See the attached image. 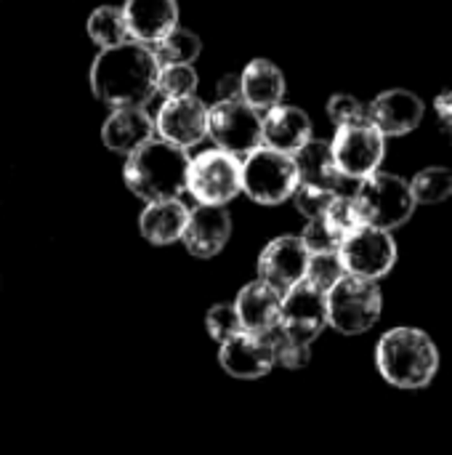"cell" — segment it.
I'll return each instance as SVG.
<instances>
[{
	"label": "cell",
	"mask_w": 452,
	"mask_h": 455,
	"mask_svg": "<svg viewBox=\"0 0 452 455\" xmlns=\"http://www.w3.org/2000/svg\"><path fill=\"white\" fill-rule=\"evenodd\" d=\"M157 61L141 43H123L96 53L88 69V85L93 96L109 109L147 107L157 93Z\"/></svg>",
	"instance_id": "1"
},
{
	"label": "cell",
	"mask_w": 452,
	"mask_h": 455,
	"mask_svg": "<svg viewBox=\"0 0 452 455\" xmlns=\"http://www.w3.org/2000/svg\"><path fill=\"white\" fill-rule=\"evenodd\" d=\"M189 155L181 147H173L163 139H149L136 152L125 157L123 181L139 200H178L186 192Z\"/></svg>",
	"instance_id": "2"
},
{
	"label": "cell",
	"mask_w": 452,
	"mask_h": 455,
	"mask_svg": "<svg viewBox=\"0 0 452 455\" xmlns=\"http://www.w3.org/2000/svg\"><path fill=\"white\" fill-rule=\"evenodd\" d=\"M376 365L392 387L424 389L440 371V349L426 331L400 325L378 339Z\"/></svg>",
	"instance_id": "3"
},
{
	"label": "cell",
	"mask_w": 452,
	"mask_h": 455,
	"mask_svg": "<svg viewBox=\"0 0 452 455\" xmlns=\"http://www.w3.org/2000/svg\"><path fill=\"white\" fill-rule=\"evenodd\" d=\"M328 325L344 336L368 333L384 309V293L376 280L344 275L328 293Z\"/></svg>",
	"instance_id": "4"
},
{
	"label": "cell",
	"mask_w": 452,
	"mask_h": 455,
	"mask_svg": "<svg viewBox=\"0 0 452 455\" xmlns=\"http://www.w3.org/2000/svg\"><path fill=\"white\" fill-rule=\"evenodd\" d=\"M354 197H357L362 221L368 227L386 229V232H394L402 224H408L416 211L410 184L402 176L384 173V171H376L373 176L362 179Z\"/></svg>",
	"instance_id": "5"
},
{
	"label": "cell",
	"mask_w": 452,
	"mask_h": 455,
	"mask_svg": "<svg viewBox=\"0 0 452 455\" xmlns=\"http://www.w3.org/2000/svg\"><path fill=\"white\" fill-rule=\"evenodd\" d=\"M186 192L197 205H221L226 208L242 192V160L224 149H202L189 157Z\"/></svg>",
	"instance_id": "6"
},
{
	"label": "cell",
	"mask_w": 452,
	"mask_h": 455,
	"mask_svg": "<svg viewBox=\"0 0 452 455\" xmlns=\"http://www.w3.org/2000/svg\"><path fill=\"white\" fill-rule=\"evenodd\" d=\"M298 187L296 163L290 155L258 147L242 160V192L258 205H280Z\"/></svg>",
	"instance_id": "7"
},
{
	"label": "cell",
	"mask_w": 452,
	"mask_h": 455,
	"mask_svg": "<svg viewBox=\"0 0 452 455\" xmlns=\"http://www.w3.org/2000/svg\"><path fill=\"white\" fill-rule=\"evenodd\" d=\"M330 149L341 176L352 181H362L381 168L386 155V139L370 120H362V123L338 125Z\"/></svg>",
	"instance_id": "8"
},
{
	"label": "cell",
	"mask_w": 452,
	"mask_h": 455,
	"mask_svg": "<svg viewBox=\"0 0 452 455\" xmlns=\"http://www.w3.org/2000/svg\"><path fill=\"white\" fill-rule=\"evenodd\" d=\"M208 136L216 149L248 157L261 147V112L240 101H216L208 107Z\"/></svg>",
	"instance_id": "9"
},
{
	"label": "cell",
	"mask_w": 452,
	"mask_h": 455,
	"mask_svg": "<svg viewBox=\"0 0 452 455\" xmlns=\"http://www.w3.org/2000/svg\"><path fill=\"white\" fill-rule=\"evenodd\" d=\"M338 256H341V264H344L346 275L378 283L381 277H386L394 269V264L400 259V251H397V243H394L392 232L365 224L341 243Z\"/></svg>",
	"instance_id": "10"
},
{
	"label": "cell",
	"mask_w": 452,
	"mask_h": 455,
	"mask_svg": "<svg viewBox=\"0 0 452 455\" xmlns=\"http://www.w3.org/2000/svg\"><path fill=\"white\" fill-rule=\"evenodd\" d=\"M288 339L301 344H314L320 333L328 328V301L325 293L306 280L293 285L282 293V309H280V325Z\"/></svg>",
	"instance_id": "11"
},
{
	"label": "cell",
	"mask_w": 452,
	"mask_h": 455,
	"mask_svg": "<svg viewBox=\"0 0 452 455\" xmlns=\"http://www.w3.org/2000/svg\"><path fill=\"white\" fill-rule=\"evenodd\" d=\"M155 133L181 149L197 147L208 136V107L197 96L165 99L155 112Z\"/></svg>",
	"instance_id": "12"
},
{
	"label": "cell",
	"mask_w": 452,
	"mask_h": 455,
	"mask_svg": "<svg viewBox=\"0 0 452 455\" xmlns=\"http://www.w3.org/2000/svg\"><path fill=\"white\" fill-rule=\"evenodd\" d=\"M306 264H309V251L301 243V237L282 235L264 245V251L258 253L256 269H258V280L285 293L304 280Z\"/></svg>",
	"instance_id": "13"
},
{
	"label": "cell",
	"mask_w": 452,
	"mask_h": 455,
	"mask_svg": "<svg viewBox=\"0 0 452 455\" xmlns=\"http://www.w3.org/2000/svg\"><path fill=\"white\" fill-rule=\"evenodd\" d=\"M218 365L232 379H242V381H256L269 376L274 368V349L269 344V336H256L245 331L237 333L234 339L221 344Z\"/></svg>",
	"instance_id": "14"
},
{
	"label": "cell",
	"mask_w": 452,
	"mask_h": 455,
	"mask_svg": "<svg viewBox=\"0 0 452 455\" xmlns=\"http://www.w3.org/2000/svg\"><path fill=\"white\" fill-rule=\"evenodd\" d=\"M232 237V216L221 205H197L189 208L186 229H184V248L197 259L218 256Z\"/></svg>",
	"instance_id": "15"
},
{
	"label": "cell",
	"mask_w": 452,
	"mask_h": 455,
	"mask_svg": "<svg viewBox=\"0 0 452 455\" xmlns=\"http://www.w3.org/2000/svg\"><path fill=\"white\" fill-rule=\"evenodd\" d=\"M296 173H298V184H309V187H322L330 189L336 195H357L360 181H352L346 176H341L330 141L322 139H309L296 155Z\"/></svg>",
	"instance_id": "16"
},
{
	"label": "cell",
	"mask_w": 452,
	"mask_h": 455,
	"mask_svg": "<svg viewBox=\"0 0 452 455\" xmlns=\"http://www.w3.org/2000/svg\"><path fill=\"white\" fill-rule=\"evenodd\" d=\"M123 19L128 27V37L152 48L170 29L178 27V3L176 0H125Z\"/></svg>",
	"instance_id": "17"
},
{
	"label": "cell",
	"mask_w": 452,
	"mask_h": 455,
	"mask_svg": "<svg viewBox=\"0 0 452 455\" xmlns=\"http://www.w3.org/2000/svg\"><path fill=\"white\" fill-rule=\"evenodd\" d=\"M368 120L381 131V136H405L416 131L424 120V101L413 91L392 88L376 96L368 107Z\"/></svg>",
	"instance_id": "18"
},
{
	"label": "cell",
	"mask_w": 452,
	"mask_h": 455,
	"mask_svg": "<svg viewBox=\"0 0 452 455\" xmlns=\"http://www.w3.org/2000/svg\"><path fill=\"white\" fill-rule=\"evenodd\" d=\"M312 136V117L293 104H277L261 117V147L296 155Z\"/></svg>",
	"instance_id": "19"
},
{
	"label": "cell",
	"mask_w": 452,
	"mask_h": 455,
	"mask_svg": "<svg viewBox=\"0 0 452 455\" xmlns=\"http://www.w3.org/2000/svg\"><path fill=\"white\" fill-rule=\"evenodd\" d=\"M237 309V317L242 323L245 333L269 336L280 325V309H282V293L264 280H253L242 285L237 299L232 301Z\"/></svg>",
	"instance_id": "20"
},
{
	"label": "cell",
	"mask_w": 452,
	"mask_h": 455,
	"mask_svg": "<svg viewBox=\"0 0 452 455\" xmlns=\"http://www.w3.org/2000/svg\"><path fill=\"white\" fill-rule=\"evenodd\" d=\"M155 139V117L147 112V107H120L112 109L109 117L101 125V141L109 152L131 155L141 144Z\"/></svg>",
	"instance_id": "21"
},
{
	"label": "cell",
	"mask_w": 452,
	"mask_h": 455,
	"mask_svg": "<svg viewBox=\"0 0 452 455\" xmlns=\"http://www.w3.org/2000/svg\"><path fill=\"white\" fill-rule=\"evenodd\" d=\"M240 91L242 101L256 112H269L272 107L282 104L285 96V75L269 59H253L240 72Z\"/></svg>",
	"instance_id": "22"
},
{
	"label": "cell",
	"mask_w": 452,
	"mask_h": 455,
	"mask_svg": "<svg viewBox=\"0 0 452 455\" xmlns=\"http://www.w3.org/2000/svg\"><path fill=\"white\" fill-rule=\"evenodd\" d=\"M186 219H189V208L181 200L147 203L139 216V232L147 243H152L157 248L173 245V243H181Z\"/></svg>",
	"instance_id": "23"
},
{
	"label": "cell",
	"mask_w": 452,
	"mask_h": 455,
	"mask_svg": "<svg viewBox=\"0 0 452 455\" xmlns=\"http://www.w3.org/2000/svg\"><path fill=\"white\" fill-rule=\"evenodd\" d=\"M152 56L157 67H176V64H194L202 53V40L192 29L176 27L163 40H157L152 48Z\"/></svg>",
	"instance_id": "24"
},
{
	"label": "cell",
	"mask_w": 452,
	"mask_h": 455,
	"mask_svg": "<svg viewBox=\"0 0 452 455\" xmlns=\"http://www.w3.org/2000/svg\"><path fill=\"white\" fill-rule=\"evenodd\" d=\"M85 32L99 45V51L115 48V45H123V43L131 40L120 5H99V8H93L88 21H85Z\"/></svg>",
	"instance_id": "25"
},
{
	"label": "cell",
	"mask_w": 452,
	"mask_h": 455,
	"mask_svg": "<svg viewBox=\"0 0 452 455\" xmlns=\"http://www.w3.org/2000/svg\"><path fill=\"white\" fill-rule=\"evenodd\" d=\"M410 184V192H413V200L416 205H437V203H445L452 197V171L450 168H442V165H429L424 171H418L413 176Z\"/></svg>",
	"instance_id": "26"
},
{
	"label": "cell",
	"mask_w": 452,
	"mask_h": 455,
	"mask_svg": "<svg viewBox=\"0 0 452 455\" xmlns=\"http://www.w3.org/2000/svg\"><path fill=\"white\" fill-rule=\"evenodd\" d=\"M197 83H200V77H197L194 64H176V67H160L157 69V93L163 99L194 96Z\"/></svg>",
	"instance_id": "27"
},
{
	"label": "cell",
	"mask_w": 452,
	"mask_h": 455,
	"mask_svg": "<svg viewBox=\"0 0 452 455\" xmlns=\"http://www.w3.org/2000/svg\"><path fill=\"white\" fill-rule=\"evenodd\" d=\"M344 240L352 235V232H357L360 227H365V221H362V213H360V205H357V197L354 195H336L333 197V203H330V208L325 211V216H322Z\"/></svg>",
	"instance_id": "28"
},
{
	"label": "cell",
	"mask_w": 452,
	"mask_h": 455,
	"mask_svg": "<svg viewBox=\"0 0 452 455\" xmlns=\"http://www.w3.org/2000/svg\"><path fill=\"white\" fill-rule=\"evenodd\" d=\"M344 275H346V269H344L338 253H314V256H309L304 280L309 285L320 288L322 293H328Z\"/></svg>",
	"instance_id": "29"
},
{
	"label": "cell",
	"mask_w": 452,
	"mask_h": 455,
	"mask_svg": "<svg viewBox=\"0 0 452 455\" xmlns=\"http://www.w3.org/2000/svg\"><path fill=\"white\" fill-rule=\"evenodd\" d=\"M269 344L274 349V365H282L285 371H301L312 360V347L288 339L280 328H274L269 333Z\"/></svg>",
	"instance_id": "30"
},
{
	"label": "cell",
	"mask_w": 452,
	"mask_h": 455,
	"mask_svg": "<svg viewBox=\"0 0 452 455\" xmlns=\"http://www.w3.org/2000/svg\"><path fill=\"white\" fill-rule=\"evenodd\" d=\"M205 331L208 336L221 347L224 341L234 339L237 333H242V323L237 317L234 304H213L205 315Z\"/></svg>",
	"instance_id": "31"
},
{
	"label": "cell",
	"mask_w": 452,
	"mask_h": 455,
	"mask_svg": "<svg viewBox=\"0 0 452 455\" xmlns=\"http://www.w3.org/2000/svg\"><path fill=\"white\" fill-rule=\"evenodd\" d=\"M298 237H301V243L306 245L309 256H314V253H338V248H341V243H344V237H341L322 216L306 221V227H304V232H301Z\"/></svg>",
	"instance_id": "32"
},
{
	"label": "cell",
	"mask_w": 452,
	"mask_h": 455,
	"mask_svg": "<svg viewBox=\"0 0 452 455\" xmlns=\"http://www.w3.org/2000/svg\"><path fill=\"white\" fill-rule=\"evenodd\" d=\"M333 197H336V192H330V189L309 187V184H298L290 200H293L296 211H298L306 221H312V219L325 216V211L330 208Z\"/></svg>",
	"instance_id": "33"
},
{
	"label": "cell",
	"mask_w": 452,
	"mask_h": 455,
	"mask_svg": "<svg viewBox=\"0 0 452 455\" xmlns=\"http://www.w3.org/2000/svg\"><path fill=\"white\" fill-rule=\"evenodd\" d=\"M328 117H330L336 125L362 123V120H368V107H365L357 96L336 93V96H330V101H328Z\"/></svg>",
	"instance_id": "34"
},
{
	"label": "cell",
	"mask_w": 452,
	"mask_h": 455,
	"mask_svg": "<svg viewBox=\"0 0 452 455\" xmlns=\"http://www.w3.org/2000/svg\"><path fill=\"white\" fill-rule=\"evenodd\" d=\"M216 96H218V101H240L242 99L240 75H224L216 85Z\"/></svg>",
	"instance_id": "35"
},
{
	"label": "cell",
	"mask_w": 452,
	"mask_h": 455,
	"mask_svg": "<svg viewBox=\"0 0 452 455\" xmlns=\"http://www.w3.org/2000/svg\"><path fill=\"white\" fill-rule=\"evenodd\" d=\"M434 109H437V117H440V123L445 125V131H450L452 133V91H445V93L437 96Z\"/></svg>",
	"instance_id": "36"
}]
</instances>
